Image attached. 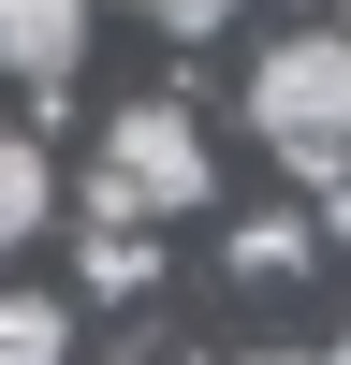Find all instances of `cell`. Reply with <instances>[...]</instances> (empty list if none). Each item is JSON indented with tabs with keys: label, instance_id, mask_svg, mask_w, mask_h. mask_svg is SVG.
I'll list each match as a JSON object with an SVG mask.
<instances>
[{
	"label": "cell",
	"instance_id": "6da1fadb",
	"mask_svg": "<svg viewBox=\"0 0 351 365\" xmlns=\"http://www.w3.org/2000/svg\"><path fill=\"white\" fill-rule=\"evenodd\" d=\"M249 132H263V161H292V175L351 161V29H278V44L249 58Z\"/></svg>",
	"mask_w": 351,
	"mask_h": 365
},
{
	"label": "cell",
	"instance_id": "7a4b0ae2",
	"mask_svg": "<svg viewBox=\"0 0 351 365\" xmlns=\"http://www.w3.org/2000/svg\"><path fill=\"white\" fill-rule=\"evenodd\" d=\"M220 190V161H205L190 103H117L103 146H88V220H190V205Z\"/></svg>",
	"mask_w": 351,
	"mask_h": 365
},
{
	"label": "cell",
	"instance_id": "3957f363",
	"mask_svg": "<svg viewBox=\"0 0 351 365\" xmlns=\"http://www.w3.org/2000/svg\"><path fill=\"white\" fill-rule=\"evenodd\" d=\"M73 58H88V0H0V73L29 103H73Z\"/></svg>",
	"mask_w": 351,
	"mask_h": 365
},
{
	"label": "cell",
	"instance_id": "277c9868",
	"mask_svg": "<svg viewBox=\"0 0 351 365\" xmlns=\"http://www.w3.org/2000/svg\"><path fill=\"white\" fill-rule=\"evenodd\" d=\"M44 220H58V161H44L29 132H0V263H15Z\"/></svg>",
	"mask_w": 351,
	"mask_h": 365
},
{
	"label": "cell",
	"instance_id": "5b68a950",
	"mask_svg": "<svg viewBox=\"0 0 351 365\" xmlns=\"http://www.w3.org/2000/svg\"><path fill=\"white\" fill-rule=\"evenodd\" d=\"M88 292H103V307H132L146 278H161V249H146V220H88V263H73Z\"/></svg>",
	"mask_w": 351,
	"mask_h": 365
},
{
	"label": "cell",
	"instance_id": "8992f818",
	"mask_svg": "<svg viewBox=\"0 0 351 365\" xmlns=\"http://www.w3.org/2000/svg\"><path fill=\"white\" fill-rule=\"evenodd\" d=\"M234 278H249V292H278V278H307V220H249V234H234Z\"/></svg>",
	"mask_w": 351,
	"mask_h": 365
},
{
	"label": "cell",
	"instance_id": "52a82bcc",
	"mask_svg": "<svg viewBox=\"0 0 351 365\" xmlns=\"http://www.w3.org/2000/svg\"><path fill=\"white\" fill-rule=\"evenodd\" d=\"M73 351V307H44V292H0V365H44Z\"/></svg>",
	"mask_w": 351,
	"mask_h": 365
},
{
	"label": "cell",
	"instance_id": "ba28073f",
	"mask_svg": "<svg viewBox=\"0 0 351 365\" xmlns=\"http://www.w3.org/2000/svg\"><path fill=\"white\" fill-rule=\"evenodd\" d=\"M132 15H146V29H176V44H220L249 0H132Z\"/></svg>",
	"mask_w": 351,
	"mask_h": 365
},
{
	"label": "cell",
	"instance_id": "9c48e42d",
	"mask_svg": "<svg viewBox=\"0 0 351 365\" xmlns=\"http://www.w3.org/2000/svg\"><path fill=\"white\" fill-rule=\"evenodd\" d=\"M322 234H337V249H351V161L322 175Z\"/></svg>",
	"mask_w": 351,
	"mask_h": 365
}]
</instances>
